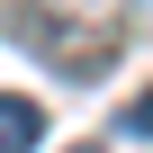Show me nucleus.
Wrapping results in <instances>:
<instances>
[{"label":"nucleus","mask_w":153,"mask_h":153,"mask_svg":"<svg viewBox=\"0 0 153 153\" xmlns=\"http://www.w3.org/2000/svg\"><path fill=\"white\" fill-rule=\"evenodd\" d=\"M45 144V108L18 99V90H0V153H36Z\"/></svg>","instance_id":"nucleus-1"},{"label":"nucleus","mask_w":153,"mask_h":153,"mask_svg":"<svg viewBox=\"0 0 153 153\" xmlns=\"http://www.w3.org/2000/svg\"><path fill=\"white\" fill-rule=\"evenodd\" d=\"M81 153H99V144H81Z\"/></svg>","instance_id":"nucleus-2"}]
</instances>
